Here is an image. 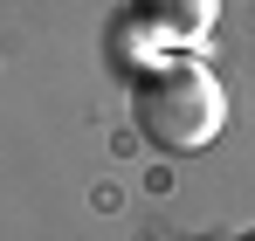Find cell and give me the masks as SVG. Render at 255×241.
Wrapping results in <instances>:
<instances>
[{
  "mask_svg": "<svg viewBox=\"0 0 255 241\" xmlns=\"http://www.w3.org/2000/svg\"><path fill=\"white\" fill-rule=\"evenodd\" d=\"M131 14L166 41V48H200L221 21V0H131Z\"/></svg>",
  "mask_w": 255,
  "mask_h": 241,
  "instance_id": "2",
  "label": "cell"
},
{
  "mask_svg": "<svg viewBox=\"0 0 255 241\" xmlns=\"http://www.w3.org/2000/svg\"><path fill=\"white\" fill-rule=\"evenodd\" d=\"M131 118H138V138L166 159H186V152H207L228 124V97L214 69L193 55V48H159L138 76H131Z\"/></svg>",
  "mask_w": 255,
  "mask_h": 241,
  "instance_id": "1",
  "label": "cell"
},
{
  "mask_svg": "<svg viewBox=\"0 0 255 241\" xmlns=\"http://www.w3.org/2000/svg\"><path fill=\"white\" fill-rule=\"evenodd\" d=\"M242 241H255V228H249V235H242Z\"/></svg>",
  "mask_w": 255,
  "mask_h": 241,
  "instance_id": "3",
  "label": "cell"
}]
</instances>
